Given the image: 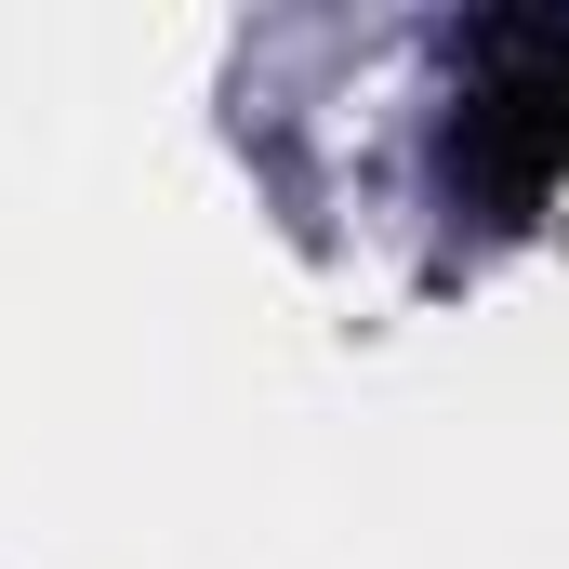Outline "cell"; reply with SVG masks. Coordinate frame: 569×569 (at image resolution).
Segmentation results:
<instances>
[{"instance_id":"obj_1","label":"cell","mask_w":569,"mask_h":569,"mask_svg":"<svg viewBox=\"0 0 569 569\" xmlns=\"http://www.w3.org/2000/svg\"><path fill=\"white\" fill-rule=\"evenodd\" d=\"M450 212H477L490 239L543 226L569 186V13H490L450 53V120H437Z\"/></svg>"}]
</instances>
